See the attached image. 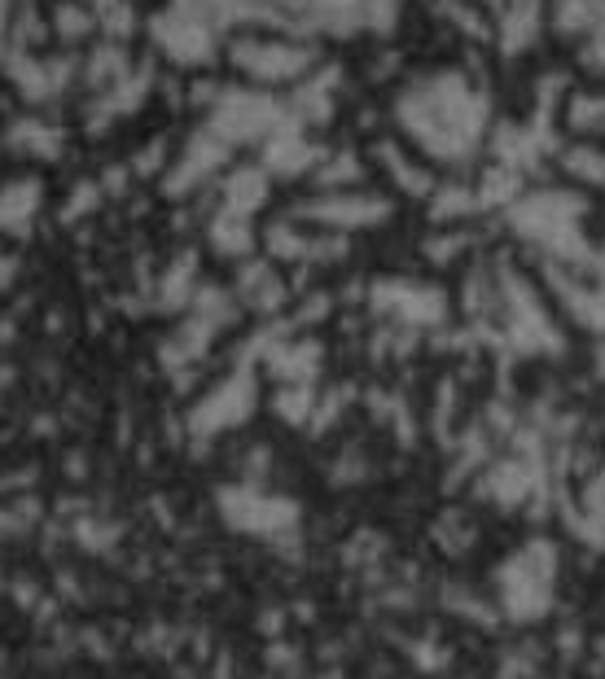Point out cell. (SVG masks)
I'll return each instance as SVG.
<instances>
[{"label":"cell","mask_w":605,"mask_h":679,"mask_svg":"<svg viewBox=\"0 0 605 679\" xmlns=\"http://www.w3.org/2000/svg\"><path fill=\"white\" fill-rule=\"evenodd\" d=\"M44 13H49V35H53L66 53H75L80 44H88L93 35H102L97 13H93L88 0H53Z\"/></svg>","instance_id":"cell-12"},{"label":"cell","mask_w":605,"mask_h":679,"mask_svg":"<svg viewBox=\"0 0 605 679\" xmlns=\"http://www.w3.org/2000/svg\"><path fill=\"white\" fill-rule=\"evenodd\" d=\"M93 4V13H97V27H102V40H115L123 44L136 27H140V18H136V4L132 0H88Z\"/></svg>","instance_id":"cell-16"},{"label":"cell","mask_w":605,"mask_h":679,"mask_svg":"<svg viewBox=\"0 0 605 679\" xmlns=\"http://www.w3.org/2000/svg\"><path fill=\"white\" fill-rule=\"evenodd\" d=\"M277 412H281L285 421H307V412H312V390H307V386H285V390L277 395Z\"/></svg>","instance_id":"cell-19"},{"label":"cell","mask_w":605,"mask_h":679,"mask_svg":"<svg viewBox=\"0 0 605 679\" xmlns=\"http://www.w3.org/2000/svg\"><path fill=\"white\" fill-rule=\"evenodd\" d=\"M225 145H263L268 136H277L281 127H290L285 111L263 97V88H250V84H233L216 97V106L207 111V123Z\"/></svg>","instance_id":"cell-3"},{"label":"cell","mask_w":605,"mask_h":679,"mask_svg":"<svg viewBox=\"0 0 605 679\" xmlns=\"http://www.w3.org/2000/svg\"><path fill=\"white\" fill-rule=\"evenodd\" d=\"M44 211V185L40 176H4L0 180V237H31V228Z\"/></svg>","instance_id":"cell-9"},{"label":"cell","mask_w":605,"mask_h":679,"mask_svg":"<svg viewBox=\"0 0 605 679\" xmlns=\"http://www.w3.org/2000/svg\"><path fill=\"white\" fill-rule=\"evenodd\" d=\"M233 163V145H225L211 127H198L171 158L167 176H163V194L167 198H189L202 185H216Z\"/></svg>","instance_id":"cell-5"},{"label":"cell","mask_w":605,"mask_h":679,"mask_svg":"<svg viewBox=\"0 0 605 679\" xmlns=\"http://www.w3.org/2000/svg\"><path fill=\"white\" fill-rule=\"evenodd\" d=\"M268 171L263 167H229L225 176H220V211H229V216H242L250 220L263 202H268Z\"/></svg>","instance_id":"cell-11"},{"label":"cell","mask_w":605,"mask_h":679,"mask_svg":"<svg viewBox=\"0 0 605 679\" xmlns=\"http://www.w3.org/2000/svg\"><path fill=\"white\" fill-rule=\"evenodd\" d=\"M229 66L242 75L250 88H272V84H290L303 80V71L312 66V53L294 40L268 35V31H238L229 40Z\"/></svg>","instance_id":"cell-2"},{"label":"cell","mask_w":605,"mask_h":679,"mask_svg":"<svg viewBox=\"0 0 605 679\" xmlns=\"http://www.w3.org/2000/svg\"><path fill=\"white\" fill-rule=\"evenodd\" d=\"M233 294H238L242 307L263 312V316H272V312L285 303V285H281V276H277V268H272L268 259H246L242 268H238Z\"/></svg>","instance_id":"cell-10"},{"label":"cell","mask_w":605,"mask_h":679,"mask_svg":"<svg viewBox=\"0 0 605 679\" xmlns=\"http://www.w3.org/2000/svg\"><path fill=\"white\" fill-rule=\"evenodd\" d=\"M97 180H102V189H106V194H127V180H132V167H123V163H115V167H106V171H102Z\"/></svg>","instance_id":"cell-20"},{"label":"cell","mask_w":605,"mask_h":679,"mask_svg":"<svg viewBox=\"0 0 605 679\" xmlns=\"http://www.w3.org/2000/svg\"><path fill=\"white\" fill-rule=\"evenodd\" d=\"M259 167H263L268 176H299V171L312 167V145H307L294 127H281L277 136H268V140L259 145Z\"/></svg>","instance_id":"cell-13"},{"label":"cell","mask_w":605,"mask_h":679,"mask_svg":"<svg viewBox=\"0 0 605 679\" xmlns=\"http://www.w3.org/2000/svg\"><path fill=\"white\" fill-rule=\"evenodd\" d=\"M102 198H106L102 180H75V185H71V202L62 207V220H66V224H75V220L93 216V211L102 207Z\"/></svg>","instance_id":"cell-18"},{"label":"cell","mask_w":605,"mask_h":679,"mask_svg":"<svg viewBox=\"0 0 605 679\" xmlns=\"http://www.w3.org/2000/svg\"><path fill=\"white\" fill-rule=\"evenodd\" d=\"M149 40L171 66H207L216 62V22L202 0H167L149 18Z\"/></svg>","instance_id":"cell-1"},{"label":"cell","mask_w":605,"mask_h":679,"mask_svg":"<svg viewBox=\"0 0 605 679\" xmlns=\"http://www.w3.org/2000/svg\"><path fill=\"white\" fill-rule=\"evenodd\" d=\"M220 513L229 526L250 531V535H263V531H281L294 522V509L290 500H272L263 491H250V487H233V491H220Z\"/></svg>","instance_id":"cell-7"},{"label":"cell","mask_w":605,"mask_h":679,"mask_svg":"<svg viewBox=\"0 0 605 679\" xmlns=\"http://www.w3.org/2000/svg\"><path fill=\"white\" fill-rule=\"evenodd\" d=\"M171 158H176V154H171V140H167V136H154V140H145V145L136 149V158H132L127 167H132V176H140V180H154L158 171L167 176Z\"/></svg>","instance_id":"cell-17"},{"label":"cell","mask_w":605,"mask_h":679,"mask_svg":"<svg viewBox=\"0 0 605 679\" xmlns=\"http://www.w3.org/2000/svg\"><path fill=\"white\" fill-rule=\"evenodd\" d=\"M307 216L330 228H361V224H373L382 216V207L377 202H364V198H330V202L307 207Z\"/></svg>","instance_id":"cell-15"},{"label":"cell","mask_w":605,"mask_h":679,"mask_svg":"<svg viewBox=\"0 0 605 679\" xmlns=\"http://www.w3.org/2000/svg\"><path fill=\"white\" fill-rule=\"evenodd\" d=\"M207 246H211V254H220V259H229V263H246V259L254 254L259 237H254L250 220L229 216V211H216L211 224H207Z\"/></svg>","instance_id":"cell-14"},{"label":"cell","mask_w":605,"mask_h":679,"mask_svg":"<svg viewBox=\"0 0 605 679\" xmlns=\"http://www.w3.org/2000/svg\"><path fill=\"white\" fill-rule=\"evenodd\" d=\"M4 149L31 163H58L66 154V127L44 114H13L4 123Z\"/></svg>","instance_id":"cell-8"},{"label":"cell","mask_w":605,"mask_h":679,"mask_svg":"<svg viewBox=\"0 0 605 679\" xmlns=\"http://www.w3.org/2000/svg\"><path fill=\"white\" fill-rule=\"evenodd\" d=\"M0 66H4V80L9 88L27 102V106H49L58 102L75 75H80V62L75 53H40V49H18V44H4L0 53Z\"/></svg>","instance_id":"cell-4"},{"label":"cell","mask_w":605,"mask_h":679,"mask_svg":"<svg viewBox=\"0 0 605 679\" xmlns=\"http://www.w3.org/2000/svg\"><path fill=\"white\" fill-rule=\"evenodd\" d=\"M250 412H254V377H250V368H238L229 382H220V386L189 412V430H194L198 439H216L220 430L242 426Z\"/></svg>","instance_id":"cell-6"}]
</instances>
